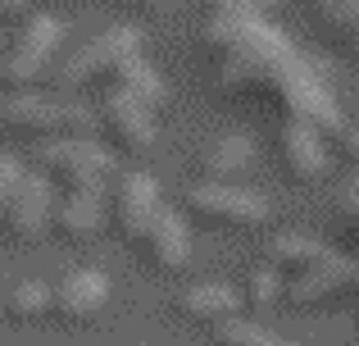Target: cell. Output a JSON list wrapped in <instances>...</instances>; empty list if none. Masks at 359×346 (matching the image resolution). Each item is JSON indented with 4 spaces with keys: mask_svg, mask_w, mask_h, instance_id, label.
<instances>
[{
    "mask_svg": "<svg viewBox=\"0 0 359 346\" xmlns=\"http://www.w3.org/2000/svg\"><path fill=\"white\" fill-rule=\"evenodd\" d=\"M355 283H359V260L355 255H327L323 265H314L309 274L291 278V283H287V296L296 305H314V301L337 296V292H346V287H355Z\"/></svg>",
    "mask_w": 359,
    "mask_h": 346,
    "instance_id": "11",
    "label": "cell"
},
{
    "mask_svg": "<svg viewBox=\"0 0 359 346\" xmlns=\"http://www.w3.org/2000/svg\"><path fill=\"white\" fill-rule=\"evenodd\" d=\"M36 169L50 182H64L69 192H100L114 178V151L100 146L96 137H87V142L55 137V142L36 146Z\"/></svg>",
    "mask_w": 359,
    "mask_h": 346,
    "instance_id": "4",
    "label": "cell"
},
{
    "mask_svg": "<svg viewBox=\"0 0 359 346\" xmlns=\"http://www.w3.org/2000/svg\"><path fill=\"white\" fill-rule=\"evenodd\" d=\"M141 246H146L150 255L159 260V269H168V274H177V269L191 265V232H187V219L177 210L159 214L155 228H150V237L141 241Z\"/></svg>",
    "mask_w": 359,
    "mask_h": 346,
    "instance_id": "15",
    "label": "cell"
},
{
    "mask_svg": "<svg viewBox=\"0 0 359 346\" xmlns=\"http://www.w3.org/2000/svg\"><path fill=\"white\" fill-rule=\"evenodd\" d=\"M237 305H241V296L232 292L228 283H196V287H187V292L177 296V310H182L187 319L214 324V328H223V324L237 319Z\"/></svg>",
    "mask_w": 359,
    "mask_h": 346,
    "instance_id": "14",
    "label": "cell"
},
{
    "mask_svg": "<svg viewBox=\"0 0 359 346\" xmlns=\"http://www.w3.org/2000/svg\"><path fill=\"white\" fill-rule=\"evenodd\" d=\"M137 5H141V0H137Z\"/></svg>",
    "mask_w": 359,
    "mask_h": 346,
    "instance_id": "27",
    "label": "cell"
},
{
    "mask_svg": "<svg viewBox=\"0 0 359 346\" xmlns=\"http://www.w3.org/2000/svg\"><path fill=\"white\" fill-rule=\"evenodd\" d=\"M137 55H141V32L132 23H114V27H105V32H96L87 46H78L64 64H55L50 82L64 96H73V91L91 87V82H100V78H118L123 64L137 60Z\"/></svg>",
    "mask_w": 359,
    "mask_h": 346,
    "instance_id": "3",
    "label": "cell"
},
{
    "mask_svg": "<svg viewBox=\"0 0 359 346\" xmlns=\"http://www.w3.org/2000/svg\"><path fill=\"white\" fill-rule=\"evenodd\" d=\"M0 119L14 133H32V137H69V142H87L96 133V109L82 100H64V96H41V91H14L0 105Z\"/></svg>",
    "mask_w": 359,
    "mask_h": 346,
    "instance_id": "2",
    "label": "cell"
},
{
    "mask_svg": "<svg viewBox=\"0 0 359 346\" xmlns=\"http://www.w3.org/2000/svg\"><path fill=\"white\" fill-rule=\"evenodd\" d=\"M327 255H332V251L318 237H305V232H282V237L269 241V265L278 269V274H291V278L309 274V269L323 265Z\"/></svg>",
    "mask_w": 359,
    "mask_h": 346,
    "instance_id": "17",
    "label": "cell"
},
{
    "mask_svg": "<svg viewBox=\"0 0 359 346\" xmlns=\"http://www.w3.org/2000/svg\"><path fill=\"white\" fill-rule=\"evenodd\" d=\"M214 346H287L278 333L259 328V324H245V319H232L223 328H214Z\"/></svg>",
    "mask_w": 359,
    "mask_h": 346,
    "instance_id": "22",
    "label": "cell"
},
{
    "mask_svg": "<svg viewBox=\"0 0 359 346\" xmlns=\"http://www.w3.org/2000/svg\"><path fill=\"white\" fill-rule=\"evenodd\" d=\"M314 14L332 36H341L346 51L359 55V0H314Z\"/></svg>",
    "mask_w": 359,
    "mask_h": 346,
    "instance_id": "20",
    "label": "cell"
},
{
    "mask_svg": "<svg viewBox=\"0 0 359 346\" xmlns=\"http://www.w3.org/2000/svg\"><path fill=\"white\" fill-rule=\"evenodd\" d=\"M282 296H287V283H282V274L264 260V265L250 269V278H245V301L250 305H278Z\"/></svg>",
    "mask_w": 359,
    "mask_h": 346,
    "instance_id": "21",
    "label": "cell"
},
{
    "mask_svg": "<svg viewBox=\"0 0 359 346\" xmlns=\"http://www.w3.org/2000/svg\"><path fill=\"white\" fill-rule=\"evenodd\" d=\"M282 160L296 178L314 182L327 173V151H323V133H318L309 119H287L282 128Z\"/></svg>",
    "mask_w": 359,
    "mask_h": 346,
    "instance_id": "12",
    "label": "cell"
},
{
    "mask_svg": "<svg viewBox=\"0 0 359 346\" xmlns=\"http://www.w3.org/2000/svg\"><path fill=\"white\" fill-rule=\"evenodd\" d=\"M205 41L223 51V87H273L291 105V119H309L318 133H341V109L318 82V73L287 46L278 27L264 18L214 14L205 23Z\"/></svg>",
    "mask_w": 359,
    "mask_h": 346,
    "instance_id": "1",
    "label": "cell"
},
{
    "mask_svg": "<svg viewBox=\"0 0 359 346\" xmlns=\"http://www.w3.org/2000/svg\"><path fill=\"white\" fill-rule=\"evenodd\" d=\"M55 214H60V201H55V182L41 169H27V182L18 192L14 210H9L5 228L14 232L18 241H36L55 228Z\"/></svg>",
    "mask_w": 359,
    "mask_h": 346,
    "instance_id": "9",
    "label": "cell"
},
{
    "mask_svg": "<svg viewBox=\"0 0 359 346\" xmlns=\"http://www.w3.org/2000/svg\"><path fill=\"white\" fill-rule=\"evenodd\" d=\"M168 205L159 201V178L146 173V169H132L118 178L114 187V219L123 228V237L128 241H146L150 228H155V219L164 214Z\"/></svg>",
    "mask_w": 359,
    "mask_h": 346,
    "instance_id": "7",
    "label": "cell"
},
{
    "mask_svg": "<svg viewBox=\"0 0 359 346\" xmlns=\"http://www.w3.org/2000/svg\"><path fill=\"white\" fill-rule=\"evenodd\" d=\"M109 305V278L100 269H69L55 287V314L64 324H87Z\"/></svg>",
    "mask_w": 359,
    "mask_h": 346,
    "instance_id": "10",
    "label": "cell"
},
{
    "mask_svg": "<svg viewBox=\"0 0 359 346\" xmlns=\"http://www.w3.org/2000/svg\"><path fill=\"white\" fill-rule=\"evenodd\" d=\"M23 182H27L23 160L5 151V155H0V223L9 219V210H14V201H18V192H23Z\"/></svg>",
    "mask_w": 359,
    "mask_h": 346,
    "instance_id": "23",
    "label": "cell"
},
{
    "mask_svg": "<svg viewBox=\"0 0 359 346\" xmlns=\"http://www.w3.org/2000/svg\"><path fill=\"white\" fill-rule=\"evenodd\" d=\"M214 14H232V18H259L264 9H273L278 0H210Z\"/></svg>",
    "mask_w": 359,
    "mask_h": 346,
    "instance_id": "24",
    "label": "cell"
},
{
    "mask_svg": "<svg viewBox=\"0 0 359 346\" xmlns=\"http://www.w3.org/2000/svg\"><path fill=\"white\" fill-rule=\"evenodd\" d=\"M250 155H255V146H250L245 133H223V137H214V142L205 146L196 164H201L205 182H228V178L250 169Z\"/></svg>",
    "mask_w": 359,
    "mask_h": 346,
    "instance_id": "16",
    "label": "cell"
},
{
    "mask_svg": "<svg viewBox=\"0 0 359 346\" xmlns=\"http://www.w3.org/2000/svg\"><path fill=\"white\" fill-rule=\"evenodd\" d=\"M64 36H69V23H64V18L32 14L23 23V32H18L14 51L0 60V78H5L9 87H18V91H32V82H41V73L50 69V60L64 46Z\"/></svg>",
    "mask_w": 359,
    "mask_h": 346,
    "instance_id": "5",
    "label": "cell"
},
{
    "mask_svg": "<svg viewBox=\"0 0 359 346\" xmlns=\"http://www.w3.org/2000/svg\"><path fill=\"white\" fill-rule=\"evenodd\" d=\"M50 310H55V287L41 283V278H23V283L5 296L9 319H41V314H50Z\"/></svg>",
    "mask_w": 359,
    "mask_h": 346,
    "instance_id": "19",
    "label": "cell"
},
{
    "mask_svg": "<svg viewBox=\"0 0 359 346\" xmlns=\"http://www.w3.org/2000/svg\"><path fill=\"white\" fill-rule=\"evenodd\" d=\"M141 5H146V9H168L173 0H141Z\"/></svg>",
    "mask_w": 359,
    "mask_h": 346,
    "instance_id": "26",
    "label": "cell"
},
{
    "mask_svg": "<svg viewBox=\"0 0 359 346\" xmlns=\"http://www.w3.org/2000/svg\"><path fill=\"white\" fill-rule=\"evenodd\" d=\"M23 5H27V0H0V14H18Z\"/></svg>",
    "mask_w": 359,
    "mask_h": 346,
    "instance_id": "25",
    "label": "cell"
},
{
    "mask_svg": "<svg viewBox=\"0 0 359 346\" xmlns=\"http://www.w3.org/2000/svg\"><path fill=\"white\" fill-rule=\"evenodd\" d=\"M114 87H118V91H128V96H137L141 105H150V109H159V105L168 100V82H164V73H159L150 60H141V55L123 64V73L114 78Z\"/></svg>",
    "mask_w": 359,
    "mask_h": 346,
    "instance_id": "18",
    "label": "cell"
},
{
    "mask_svg": "<svg viewBox=\"0 0 359 346\" xmlns=\"http://www.w3.org/2000/svg\"><path fill=\"white\" fill-rule=\"evenodd\" d=\"M100 124L109 128V137H114V146L123 151H150V146L159 142V124H155V109L141 105L137 96H128V91H109L105 105H100Z\"/></svg>",
    "mask_w": 359,
    "mask_h": 346,
    "instance_id": "8",
    "label": "cell"
},
{
    "mask_svg": "<svg viewBox=\"0 0 359 346\" xmlns=\"http://www.w3.org/2000/svg\"><path fill=\"white\" fill-rule=\"evenodd\" d=\"M105 201H109V187H100V192H69L60 201L55 228H60L69 241L100 237V228H105Z\"/></svg>",
    "mask_w": 359,
    "mask_h": 346,
    "instance_id": "13",
    "label": "cell"
},
{
    "mask_svg": "<svg viewBox=\"0 0 359 346\" xmlns=\"http://www.w3.org/2000/svg\"><path fill=\"white\" fill-rule=\"evenodd\" d=\"M187 210L196 219H214V223H232V228H264L273 219V205L259 192L237 182H191L187 187Z\"/></svg>",
    "mask_w": 359,
    "mask_h": 346,
    "instance_id": "6",
    "label": "cell"
}]
</instances>
